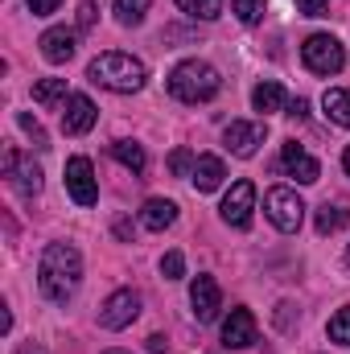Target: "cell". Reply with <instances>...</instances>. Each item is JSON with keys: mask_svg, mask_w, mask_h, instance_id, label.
<instances>
[{"mask_svg": "<svg viewBox=\"0 0 350 354\" xmlns=\"http://www.w3.org/2000/svg\"><path fill=\"white\" fill-rule=\"evenodd\" d=\"M87 79H91V83H99V87H107V91L132 95V91H140L145 83H149V71H145V62H140V58L111 50V54H99V58H91Z\"/></svg>", "mask_w": 350, "mask_h": 354, "instance_id": "2", "label": "cell"}, {"mask_svg": "<svg viewBox=\"0 0 350 354\" xmlns=\"http://www.w3.org/2000/svg\"><path fill=\"white\" fill-rule=\"evenodd\" d=\"M322 107H326V115H330L338 128H350V91L330 87L326 95H322Z\"/></svg>", "mask_w": 350, "mask_h": 354, "instance_id": "18", "label": "cell"}, {"mask_svg": "<svg viewBox=\"0 0 350 354\" xmlns=\"http://www.w3.org/2000/svg\"><path fill=\"white\" fill-rule=\"evenodd\" d=\"M17 124H21V132H25V136H33V145H37V149H50V140H46V128H42L33 115H25V111H21V115H17Z\"/></svg>", "mask_w": 350, "mask_h": 354, "instance_id": "28", "label": "cell"}, {"mask_svg": "<svg viewBox=\"0 0 350 354\" xmlns=\"http://www.w3.org/2000/svg\"><path fill=\"white\" fill-rule=\"evenodd\" d=\"M136 317H140V292H132V288H116L103 301V309H99V326L103 330H128Z\"/></svg>", "mask_w": 350, "mask_h": 354, "instance_id": "6", "label": "cell"}, {"mask_svg": "<svg viewBox=\"0 0 350 354\" xmlns=\"http://www.w3.org/2000/svg\"><path fill=\"white\" fill-rule=\"evenodd\" d=\"M330 342H338V346H350V305H342V309L330 317Z\"/></svg>", "mask_w": 350, "mask_h": 354, "instance_id": "25", "label": "cell"}, {"mask_svg": "<svg viewBox=\"0 0 350 354\" xmlns=\"http://www.w3.org/2000/svg\"><path fill=\"white\" fill-rule=\"evenodd\" d=\"M231 12H235L243 25H260L264 21V0H231Z\"/></svg>", "mask_w": 350, "mask_h": 354, "instance_id": "26", "label": "cell"}, {"mask_svg": "<svg viewBox=\"0 0 350 354\" xmlns=\"http://www.w3.org/2000/svg\"><path fill=\"white\" fill-rule=\"evenodd\" d=\"M264 214L272 218L276 231L293 235V231H301V223H305V202L297 198V189H288V185H272V189L264 194Z\"/></svg>", "mask_w": 350, "mask_h": 354, "instance_id": "5", "label": "cell"}, {"mask_svg": "<svg viewBox=\"0 0 350 354\" xmlns=\"http://www.w3.org/2000/svg\"><path fill=\"white\" fill-rule=\"evenodd\" d=\"M288 115H293V120H309V103H305V99H293V103H288Z\"/></svg>", "mask_w": 350, "mask_h": 354, "instance_id": "33", "label": "cell"}, {"mask_svg": "<svg viewBox=\"0 0 350 354\" xmlns=\"http://www.w3.org/2000/svg\"><path fill=\"white\" fill-rule=\"evenodd\" d=\"M350 223V206H342V202H326L322 210H317V235H334V231H342Z\"/></svg>", "mask_w": 350, "mask_h": 354, "instance_id": "20", "label": "cell"}, {"mask_svg": "<svg viewBox=\"0 0 350 354\" xmlns=\"http://www.w3.org/2000/svg\"><path fill=\"white\" fill-rule=\"evenodd\" d=\"M264 136H268L264 124H256V120H235V124H227L223 145H227V153H235V157H256V149L264 145Z\"/></svg>", "mask_w": 350, "mask_h": 354, "instance_id": "9", "label": "cell"}, {"mask_svg": "<svg viewBox=\"0 0 350 354\" xmlns=\"http://www.w3.org/2000/svg\"><path fill=\"white\" fill-rule=\"evenodd\" d=\"M219 87H223L219 71L202 58H185L169 71V95L177 103H206V99L219 95Z\"/></svg>", "mask_w": 350, "mask_h": 354, "instance_id": "3", "label": "cell"}, {"mask_svg": "<svg viewBox=\"0 0 350 354\" xmlns=\"http://www.w3.org/2000/svg\"><path fill=\"white\" fill-rule=\"evenodd\" d=\"M280 169H284L288 177H297L301 185H313V181L322 177V165H317V161H313L297 140H288V145L280 149Z\"/></svg>", "mask_w": 350, "mask_h": 354, "instance_id": "13", "label": "cell"}, {"mask_svg": "<svg viewBox=\"0 0 350 354\" xmlns=\"http://www.w3.org/2000/svg\"><path fill=\"white\" fill-rule=\"evenodd\" d=\"M347 264H350V248H347Z\"/></svg>", "mask_w": 350, "mask_h": 354, "instance_id": "38", "label": "cell"}, {"mask_svg": "<svg viewBox=\"0 0 350 354\" xmlns=\"http://www.w3.org/2000/svg\"><path fill=\"white\" fill-rule=\"evenodd\" d=\"M62 0H29V8H33V17H50L54 8H58Z\"/></svg>", "mask_w": 350, "mask_h": 354, "instance_id": "32", "label": "cell"}, {"mask_svg": "<svg viewBox=\"0 0 350 354\" xmlns=\"http://www.w3.org/2000/svg\"><path fill=\"white\" fill-rule=\"evenodd\" d=\"M111 4H116V17H120V25H140L153 0H111Z\"/></svg>", "mask_w": 350, "mask_h": 354, "instance_id": "24", "label": "cell"}, {"mask_svg": "<svg viewBox=\"0 0 350 354\" xmlns=\"http://www.w3.org/2000/svg\"><path fill=\"white\" fill-rule=\"evenodd\" d=\"M103 354H132V351H103Z\"/></svg>", "mask_w": 350, "mask_h": 354, "instance_id": "37", "label": "cell"}, {"mask_svg": "<svg viewBox=\"0 0 350 354\" xmlns=\"http://www.w3.org/2000/svg\"><path fill=\"white\" fill-rule=\"evenodd\" d=\"M161 276H165V280H181V276H185V260H181V252H165V260H161Z\"/></svg>", "mask_w": 350, "mask_h": 354, "instance_id": "29", "label": "cell"}, {"mask_svg": "<svg viewBox=\"0 0 350 354\" xmlns=\"http://www.w3.org/2000/svg\"><path fill=\"white\" fill-rule=\"evenodd\" d=\"M256 342V317H252V309H231V317L223 322V346L227 351H248Z\"/></svg>", "mask_w": 350, "mask_h": 354, "instance_id": "12", "label": "cell"}, {"mask_svg": "<svg viewBox=\"0 0 350 354\" xmlns=\"http://www.w3.org/2000/svg\"><path fill=\"white\" fill-rule=\"evenodd\" d=\"M95 17H99V8H95L91 0H83V4H79V29H91V25H95Z\"/></svg>", "mask_w": 350, "mask_h": 354, "instance_id": "30", "label": "cell"}, {"mask_svg": "<svg viewBox=\"0 0 350 354\" xmlns=\"http://www.w3.org/2000/svg\"><path fill=\"white\" fill-rule=\"evenodd\" d=\"M194 165H198V157L190 153V149H174V157H169V169L177 177H194Z\"/></svg>", "mask_w": 350, "mask_h": 354, "instance_id": "27", "label": "cell"}, {"mask_svg": "<svg viewBox=\"0 0 350 354\" xmlns=\"http://www.w3.org/2000/svg\"><path fill=\"white\" fill-rule=\"evenodd\" d=\"M111 157H116L124 169H132V174H145V165H149V157H145V149H140L136 140H116V145H111Z\"/></svg>", "mask_w": 350, "mask_h": 354, "instance_id": "19", "label": "cell"}, {"mask_svg": "<svg viewBox=\"0 0 350 354\" xmlns=\"http://www.w3.org/2000/svg\"><path fill=\"white\" fill-rule=\"evenodd\" d=\"M169 351V346H165V338H161V334H153V338H149V354H165Z\"/></svg>", "mask_w": 350, "mask_h": 354, "instance_id": "34", "label": "cell"}, {"mask_svg": "<svg viewBox=\"0 0 350 354\" xmlns=\"http://www.w3.org/2000/svg\"><path fill=\"white\" fill-rule=\"evenodd\" d=\"M174 218H177V202H169V198H149L140 206V223L149 231H165V227H174Z\"/></svg>", "mask_w": 350, "mask_h": 354, "instance_id": "17", "label": "cell"}, {"mask_svg": "<svg viewBox=\"0 0 350 354\" xmlns=\"http://www.w3.org/2000/svg\"><path fill=\"white\" fill-rule=\"evenodd\" d=\"M37 46H42V58L46 62H71L75 50H79V33L75 29H46Z\"/></svg>", "mask_w": 350, "mask_h": 354, "instance_id": "15", "label": "cell"}, {"mask_svg": "<svg viewBox=\"0 0 350 354\" xmlns=\"http://www.w3.org/2000/svg\"><path fill=\"white\" fill-rule=\"evenodd\" d=\"M301 62H305V71H313V75H338V71L347 66V50H342V41H338L334 33H313V37H305V46H301Z\"/></svg>", "mask_w": 350, "mask_h": 354, "instance_id": "4", "label": "cell"}, {"mask_svg": "<svg viewBox=\"0 0 350 354\" xmlns=\"http://www.w3.org/2000/svg\"><path fill=\"white\" fill-rule=\"evenodd\" d=\"M190 305H194V317H198V322H214V317H219L223 292H219L214 276H194V284H190Z\"/></svg>", "mask_w": 350, "mask_h": 354, "instance_id": "11", "label": "cell"}, {"mask_svg": "<svg viewBox=\"0 0 350 354\" xmlns=\"http://www.w3.org/2000/svg\"><path fill=\"white\" fill-rule=\"evenodd\" d=\"M342 169H347V174H350V149H347V153H342Z\"/></svg>", "mask_w": 350, "mask_h": 354, "instance_id": "36", "label": "cell"}, {"mask_svg": "<svg viewBox=\"0 0 350 354\" xmlns=\"http://www.w3.org/2000/svg\"><path fill=\"white\" fill-rule=\"evenodd\" d=\"M79 280H83V256L75 243H50L42 252V264H37V288L46 301L54 305H66L75 292H79Z\"/></svg>", "mask_w": 350, "mask_h": 354, "instance_id": "1", "label": "cell"}, {"mask_svg": "<svg viewBox=\"0 0 350 354\" xmlns=\"http://www.w3.org/2000/svg\"><path fill=\"white\" fill-rule=\"evenodd\" d=\"M223 223L235 227V231H248L252 227V210H256V185L252 181H235L223 198Z\"/></svg>", "mask_w": 350, "mask_h": 354, "instance_id": "8", "label": "cell"}, {"mask_svg": "<svg viewBox=\"0 0 350 354\" xmlns=\"http://www.w3.org/2000/svg\"><path fill=\"white\" fill-rule=\"evenodd\" d=\"M177 8L194 21H214L223 12V0H177Z\"/></svg>", "mask_w": 350, "mask_h": 354, "instance_id": "23", "label": "cell"}, {"mask_svg": "<svg viewBox=\"0 0 350 354\" xmlns=\"http://www.w3.org/2000/svg\"><path fill=\"white\" fill-rule=\"evenodd\" d=\"M95 120H99V111H95V103H91L87 95H71V99H66V107H62V132H66V136L91 132Z\"/></svg>", "mask_w": 350, "mask_h": 354, "instance_id": "14", "label": "cell"}, {"mask_svg": "<svg viewBox=\"0 0 350 354\" xmlns=\"http://www.w3.org/2000/svg\"><path fill=\"white\" fill-rule=\"evenodd\" d=\"M223 177H227L223 161H219L214 153H202V157H198V165H194V177H190V181H194V189H198V194H214V189L223 185Z\"/></svg>", "mask_w": 350, "mask_h": 354, "instance_id": "16", "label": "cell"}, {"mask_svg": "<svg viewBox=\"0 0 350 354\" xmlns=\"http://www.w3.org/2000/svg\"><path fill=\"white\" fill-rule=\"evenodd\" d=\"M17 354H46V346H37V342H25V346H17Z\"/></svg>", "mask_w": 350, "mask_h": 354, "instance_id": "35", "label": "cell"}, {"mask_svg": "<svg viewBox=\"0 0 350 354\" xmlns=\"http://www.w3.org/2000/svg\"><path fill=\"white\" fill-rule=\"evenodd\" d=\"M4 177L12 181V189L21 198H37L42 194V165H33V157H25L21 149L4 153Z\"/></svg>", "mask_w": 350, "mask_h": 354, "instance_id": "7", "label": "cell"}, {"mask_svg": "<svg viewBox=\"0 0 350 354\" xmlns=\"http://www.w3.org/2000/svg\"><path fill=\"white\" fill-rule=\"evenodd\" d=\"M58 99H71L66 95V79H42V83H33V103L54 107Z\"/></svg>", "mask_w": 350, "mask_h": 354, "instance_id": "22", "label": "cell"}, {"mask_svg": "<svg viewBox=\"0 0 350 354\" xmlns=\"http://www.w3.org/2000/svg\"><path fill=\"white\" fill-rule=\"evenodd\" d=\"M326 4H330V0H297V12H305V17H322Z\"/></svg>", "mask_w": 350, "mask_h": 354, "instance_id": "31", "label": "cell"}, {"mask_svg": "<svg viewBox=\"0 0 350 354\" xmlns=\"http://www.w3.org/2000/svg\"><path fill=\"white\" fill-rule=\"evenodd\" d=\"M66 194H71L79 206H95L99 185H95V169H91L87 157H71V161H66Z\"/></svg>", "mask_w": 350, "mask_h": 354, "instance_id": "10", "label": "cell"}, {"mask_svg": "<svg viewBox=\"0 0 350 354\" xmlns=\"http://www.w3.org/2000/svg\"><path fill=\"white\" fill-rule=\"evenodd\" d=\"M252 107L264 111V115H268V111H280V107H284V87H280V83H260V87L252 91Z\"/></svg>", "mask_w": 350, "mask_h": 354, "instance_id": "21", "label": "cell"}]
</instances>
